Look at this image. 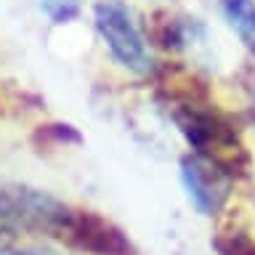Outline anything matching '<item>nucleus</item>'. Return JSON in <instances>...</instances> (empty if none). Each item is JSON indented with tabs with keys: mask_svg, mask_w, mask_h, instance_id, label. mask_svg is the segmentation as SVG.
Instances as JSON below:
<instances>
[{
	"mask_svg": "<svg viewBox=\"0 0 255 255\" xmlns=\"http://www.w3.org/2000/svg\"><path fill=\"white\" fill-rule=\"evenodd\" d=\"M231 162L221 157H205V154H189L181 162V181L183 189L202 215H218L226 207L231 197Z\"/></svg>",
	"mask_w": 255,
	"mask_h": 255,
	"instance_id": "7ed1b4c3",
	"label": "nucleus"
},
{
	"mask_svg": "<svg viewBox=\"0 0 255 255\" xmlns=\"http://www.w3.org/2000/svg\"><path fill=\"white\" fill-rule=\"evenodd\" d=\"M175 123L194 154L229 159V154L239 151V135L234 125L221 112L197 99H183L175 104Z\"/></svg>",
	"mask_w": 255,
	"mask_h": 255,
	"instance_id": "f03ea898",
	"label": "nucleus"
},
{
	"mask_svg": "<svg viewBox=\"0 0 255 255\" xmlns=\"http://www.w3.org/2000/svg\"><path fill=\"white\" fill-rule=\"evenodd\" d=\"M0 255H53V253H43V250H8V247H0Z\"/></svg>",
	"mask_w": 255,
	"mask_h": 255,
	"instance_id": "6e6552de",
	"label": "nucleus"
},
{
	"mask_svg": "<svg viewBox=\"0 0 255 255\" xmlns=\"http://www.w3.org/2000/svg\"><path fill=\"white\" fill-rule=\"evenodd\" d=\"M215 245L221 255H255V242L245 234H226Z\"/></svg>",
	"mask_w": 255,
	"mask_h": 255,
	"instance_id": "423d86ee",
	"label": "nucleus"
},
{
	"mask_svg": "<svg viewBox=\"0 0 255 255\" xmlns=\"http://www.w3.org/2000/svg\"><path fill=\"white\" fill-rule=\"evenodd\" d=\"M93 21L104 45L109 48L112 59L120 67L130 69L135 75H151L154 72L157 61L128 5H123L120 0H101L93 8Z\"/></svg>",
	"mask_w": 255,
	"mask_h": 255,
	"instance_id": "f257e3e1",
	"label": "nucleus"
},
{
	"mask_svg": "<svg viewBox=\"0 0 255 255\" xmlns=\"http://www.w3.org/2000/svg\"><path fill=\"white\" fill-rule=\"evenodd\" d=\"M40 5L53 21H67L69 16L77 13L80 0H40Z\"/></svg>",
	"mask_w": 255,
	"mask_h": 255,
	"instance_id": "0eeeda50",
	"label": "nucleus"
},
{
	"mask_svg": "<svg viewBox=\"0 0 255 255\" xmlns=\"http://www.w3.org/2000/svg\"><path fill=\"white\" fill-rule=\"evenodd\" d=\"M59 239L88 255H135L130 239L115 223H109L107 218H101L91 210H75L72 207L67 223L59 231Z\"/></svg>",
	"mask_w": 255,
	"mask_h": 255,
	"instance_id": "20e7f679",
	"label": "nucleus"
},
{
	"mask_svg": "<svg viewBox=\"0 0 255 255\" xmlns=\"http://www.w3.org/2000/svg\"><path fill=\"white\" fill-rule=\"evenodd\" d=\"M221 11L239 40L255 53V0H221Z\"/></svg>",
	"mask_w": 255,
	"mask_h": 255,
	"instance_id": "39448f33",
	"label": "nucleus"
}]
</instances>
